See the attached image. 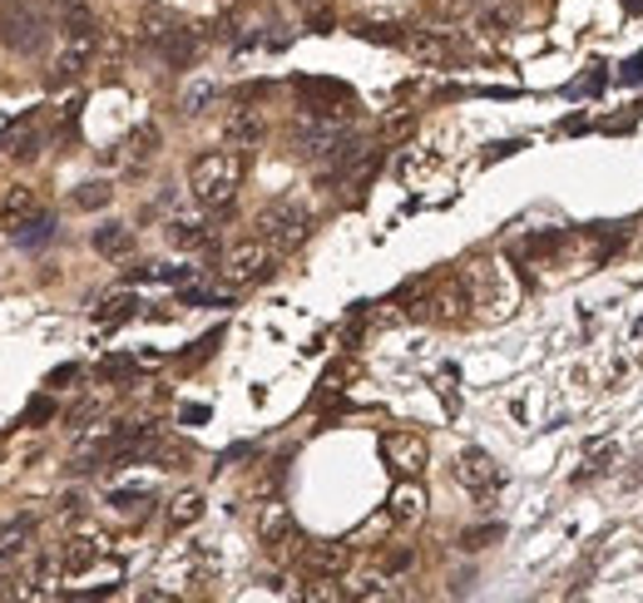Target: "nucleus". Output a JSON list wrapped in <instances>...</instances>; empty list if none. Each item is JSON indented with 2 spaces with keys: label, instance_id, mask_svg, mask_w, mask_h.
I'll list each match as a JSON object with an SVG mask.
<instances>
[{
  "label": "nucleus",
  "instance_id": "nucleus-1",
  "mask_svg": "<svg viewBox=\"0 0 643 603\" xmlns=\"http://www.w3.org/2000/svg\"><path fill=\"white\" fill-rule=\"evenodd\" d=\"M243 149H214V153H198L189 169V194L198 198L204 208H228L233 194L243 188Z\"/></svg>",
  "mask_w": 643,
  "mask_h": 603
},
{
  "label": "nucleus",
  "instance_id": "nucleus-2",
  "mask_svg": "<svg viewBox=\"0 0 643 603\" xmlns=\"http://www.w3.org/2000/svg\"><path fill=\"white\" fill-rule=\"evenodd\" d=\"M50 40V21L35 0H0V45L11 54H40Z\"/></svg>",
  "mask_w": 643,
  "mask_h": 603
},
{
  "label": "nucleus",
  "instance_id": "nucleus-3",
  "mask_svg": "<svg viewBox=\"0 0 643 603\" xmlns=\"http://www.w3.org/2000/svg\"><path fill=\"white\" fill-rule=\"evenodd\" d=\"M95 50H99V25L95 21L64 25V45H60V54H54L50 85H75V79L95 65Z\"/></svg>",
  "mask_w": 643,
  "mask_h": 603
},
{
  "label": "nucleus",
  "instance_id": "nucleus-4",
  "mask_svg": "<svg viewBox=\"0 0 643 603\" xmlns=\"http://www.w3.org/2000/svg\"><path fill=\"white\" fill-rule=\"evenodd\" d=\"M307 208L292 204V198H278V204H268L263 213H257V237L263 243H272V248H292V243H302L307 237Z\"/></svg>",
  "mask_w": 643,
  "mask_h": 603
},
{
  "label": "nucleus",
  "instance_id": "nucleus-5",
  "mask_svg": "<svg viewBox=\"0 0 643 603\" xmlns=\"http://www.w3.org/2000/svg\"><path fill=\"white\" fill-rule=\"evenodd\" d=\"M223 282L233 287H247V282H263L272 272V243H238L233 253L223 258Z\"/></svg>",
  "mask_w": 643,
  "mask_h": 603
},
{
  "label": "nucleus",
  "instance_id": "nucleus-6",
  "mask_svg": "<svg viewBox=\"0 0 643 603\" xmlns=\"http://www.w3.org/2000/svg\"><path fill=\"white\" fill-rule=\"evenodd\" d=\"M456 485H465L475 500H495L500 495V465L485 451H465L461 460H456Z\"/></svg>",
  "mask_w": 643,
  "mask_h": 603
},
{
  "label": "nucleus",
  "instance_id": "nucleus-7",
  "mask_svg": "<svg viewBox=\"0 0 643 603\" xmlns=\"http://www.w3.org/2000/svg\"><path fill=\"white\" fill-rule=\"evenodd\" d=\"M381 455H386V465L397 475H421L426 470V441L421 435H411V431H391V435H381Z\"/></svg>",
  "mask_w": 643,
  "mask_h": 603
},
{
  "label": "nucleus",
  "instance_id": "nucleus-8",
  "mask_svg": "<svg viewBox=\"0 0 643 603\" xmlns=\"http://www.w3.org/2000/svg\"><path fill=\"white\" fill-rule=\"evenodd\" d=\"M257 539L268 554H288V544L298 539V525H292L288 505H263V519H257Z\"/></svg>",
  "mask_w": 643,
  "mask_h": 603
},
{
  "label": "nucleus",
  "instance_id": "nucleus-9",
  "mask_svg": "<svg viewBox=\"0 0 643 603\" xmlns=\"http://www.w3.org/2000/svg\"><path fill=\"white\" fill-rule=\"evenodd\" d=\"M347 564H352V550H347V544H307V550H302V569H307L312 579H337Z\"/></svg>",
  "mask_w": 643,
  "mask_h": 603
},
{
  "label": "nucleus",
  "instance_id": "nucleus-10",
  "mask_svg": "<svg viewBox=\"0 0 643 603\" xmlns=\"http://www.w3.org/2000/svg\"><path fill=\"white\" fill-rule=\"evenodd\" d=\"M401 45H407V50L416 54V60H426V65H450V60L461 54L456 45L446 40V35H436V30H411Z\"/></svg>",
  "mask_w": 643,
  "mask_h": 603
},
{
  "label": "nucleus",
  "instance_id": "nucleus-11",
  "mask_svg": "<svg viewBox=\"0 0 643 603\" xmlns=\"http://www.w3.org/2000/svg\"><path fill=\"white\" fill-rule=\"evenodd\" d=\"M223 139L233 144V149H253V144L263 139V119H257L253 109H233V114L223 119Z\"/></svg>",
  "mask_w": 643,
  "mask_h": 603
},
{
  "label": "nucleus",
  "instance_id": "nucleus-12",
  "mask_svg": "<svg viewBox=\"0 0 643 603\" xmlns=\"http://www.w3.org/2000/svg\"><path fill=\"white\" fill-rule=\"evenodd\" d=\"M35 213H40V198H35V188H21V184L5 194V204H0V223L11 227V233H15L21 223H31Z\"/></svg>",
  "mask_w": 643,
  "mask_h": 603
},
{
  "label": "nucleus",
  "instance_id": "nucleus-13",
  "mask_svg": "<svg viewBox=\"0 0 643 603\" xmlns=\"http://www.w3.org/2000/svg\"><path fill=\"white\" fill-rule=\"evenodd\" d=\"M159 54H163V60H169L173 70L193 65V54H198V35H193L189 25H173V30L159 40Z\"/></svg>",
  "mask_w": 643,
  "mask_h": 603
},
{
  "label": "nucleus",
  "instance_id": "nucleus-14",
  "mask_svg": "<svg viewBox=\"0 0 643 603\" xmlns=\"http://www.w3.org/2000/svg\"><path fill=\"white\" fill-rule=\"evenodd\" d=\"M465 307H471V292H465L461 282H446V287L430 297V317H436V322H461Z\"/></svg>",
  "mask_w": 643,
  "mask_h": 603
},
{
  "label": "nucleus",
  "instance_id": "nucleus-15",
  "mask_svg": "<svg viewBox=\"0 0 643 603\" xmlns=\"http://www.w3.org/2000/svg\"><path fill=\"white\" fill-rule=\"evenodd\" d=\"M421 515H426V490L421 485H397L391 490V519H397V525H416Z\"/></svg>",
  "mask_w": 643,
  "mask_h": 603
},
{
  "label": "nucleus",
  "instance_id": "nucleus-16",
  "mask_svg": "<svg viewBox=\"0 0 643 603\" xmlns=\"http://www.w3.org/2000/svg\"><path fill=\"white\" fill-rule=\"evenodd\" d=\"M129 248H134V227H124V223L95 227V253H105V258H124Z\"/></svg>",
  "mask_w": 643,
  "mask_h": 603
},
{
  "label": "nucleus",
  "instance_id": "nucleus-17",
  "mask_svg": "<svg viewBox=\"0 0 643 603\" xmlns=\"http://www.w3.org/2000/svg\"><path fill=\"white\" fill-rule=\"evenodd\" d=\"M95 559H99V539H70V544L60 550V569H64V574L89 569Z\"/></svg>",
  "mask_w": 643,
  "mask_h": 603
},
{
  "label": "nucleus",
  "instance_id": "nucleus-18",
  "mask_svg": "<svg viewBox=\"0 0 643 603\" xmlns=\"http://www.w3.org/2000/svg\"><path fill=\"white\" fill-rule=\"evenodd\" d=\"M134 312H139V297H129V292H114L105 307H95V322H99V327H119V322H129Z\"/></svg>",
  "mask_w": 643,
  "mask_h": 603
},
{
  "label": "nucleus",
  "instance_id": "nucleus-19",
  "mask_svg": "<svg viewBox=\"0 0 643 603\" xmlns=\"http://www.w3.org/2000/svg\"><path fill=\"white\" fill-rule=\"evenodd\" d=\"M198 515H204V495H198V490H183V495L169 505V525H173V529L193 525Z\"/></svg>",
  "mask_w": 643,
  "mask_h": 603
},
{
  "label": "nucleus",
  "instance_id": "nucleus-20",
  "mask_svg": "<svg viewBox=\"0 0 643 603\" xmlns=\"http://www.w3.org/2000/svg\"><path fill=\"white\" fill-rule=\"evenodd\" d=\"M214 99H218V85H214V79H198V85L183 89V114H189V119H193V114H204Z\"/></svg>",
  "mask_w": 643,
  "mask_h": 603
},
{
  "label": "nucleus",
  "instance_id": "nucleus-21",
  "mask_svg": "<svg viewBox=\"0 0 643 603\" xmlns=\"http://www.w3.org/2000/svg\"><path fill=\"white\" fill-rule=\"evenodd\" d=\"M54 11V21L60 25H80V21H95V11H89V0H45Z\"/></svg>",
  "mask_w": 643,
  "mask_h": 603
},
{
  "label": "nucleus",
  "instance_id": "nucleus-22",
  "mask_svg": "<svg viewBox=\"0 0 643 603\" xmlns=\"http://www.w3.org/2000/svg\"><path fill=\"white\" fill-rule=\"evenodd\" d=\"M129 149H134V159H139V163H149L154 153H159V130H154V124H139V130H134V139H129Z\"/></svg>",
  "mask_w": 643,
  "mask_h": 603
},
{
  "label": "nucleus",
  "instance_id": "nucleus-23",
  "mask_svg": "<svg viewBox=\"0 0 643 603\" xmlns=\"http://www.w3.org/2000/svg\"><path fill=\"white\" fill-rule=\"evenodd\" d=\"M54 227H50V218L45 213H35L31 223H21V233H15V243H25V248H35V243H45V237H50Z\"/></svg>",
  "mask_w": 643,
  "mask_h": 603
},
{
  "label": "nucleus",
  "instance_id": "nucleus-24",
  "mask_svg": "<svg viewBox=\"0 0 643 603\" xmlns=\"http://www.w3.org/2000/svg\"><path fill=\"white\" fill-rule=\"evenodd\" d=\"M169 237L179 243V248H198V243H208V227L204 223H173Z\"/></svg>",
  "mask_w": 643,
  "mask_h": 603
},
{
  "label": "nucleus",
  "instance_id": "nucleus-25",
  "mask_svg": "<svg viewBox=\"0 0 643 603\" xmlns=\"http://www.w3.org/2000/svg\"><path fill=\"white\" fill-rule=\"evenodd\" d=\"M109 198H114V188H109V184H85V188H75V208H105Z\"/></svg>",
  "mask_w": 643,
  "mask_h": 603
},
{
  "label": "nucleus",
  "instance_id": "nucleus-26",
  "mask_svg": "<svg viewBox=\"0 0 643 603\" xmlns=\"http://www.w3.org/2000/svg\"><path fill=\"white\" fill-rule=\"evenodd\" d=\"M35 144H40V139H35V134H21V139H15V149H11V159L31 163V159H35V153H40V149H35Z\"/></svg>",
  "mask_w": 643,
  "mask_h": 603
},
{
  "label": "nucleus",
  "instance_id": "nucleus-27",
  "mask_svg": "<svg viewBox=\"0 0 643 603\" xmlns=\"http://www.w3.org/2000/svg\"><path fill=\"white\" fill-rule=\"evenodd\" d=\"M124 371H134V361H124V356H114V361H105V367H99V377H124Z\"/></svg>",
  "mask_w": 643,
  "mask_h": 603
},
{
  "label": "nucleus",
  "instance_id": "nucleus-28",
  "mask_svg": "<svg viewBox=\"0 0 643 603\" xmlns=\"http://www.w3.org/2000/svg\"><path fill=\"white\" fill-rule=\"evenodd\" d=\"M407 564H411V550H391V554H386V569H407Z\"/></svg>",
  "mask_w": 643,
  "mask_h": 603
},
{
  "label": "nucleus",
  "instance_id": "nucleus-29",
  "mask_svg": "<svg viewBox=\"0 0 643 603\" xmlns=\"http://www.w3.org/2000/svg\"><path fill=\"white\" fill-rule=\"evenodd\" d=\"M80 377V367H60V371H50V386H64V381H75Z\"/></svg>",
  "mask_w": 643,
  "mask_h": 603
},
{
  "label": "nucleus",
  "instance_id": "nucleus-30",
  "mask_svg": "<svg viewBox=\"0 0 643 603\" xmlns=\"http://www.w3.org/2000/svg\"><path fill=\"white\" fill-rule=\"evenodd\" d=\"M45 416H50V401H35V406L25 410V420H45Z\"/></svg>",
  "mask_w": 643,
  "mask_h": 603
},
{
  "label": "nucleus",
  "instance_id": "nucleus-31",
  "mask_svg": "<svg viewBox=\"0 0 643 603\" xmlns=\"http://www.w3.org/2000/svg\"><path fill=\"white\" fill-rule=\"evenodd\" d=\"M436 5H440V11H446V15H456V11H465L471 0H436Z\"/></svg>",
  "mask_w": 643,
  "mask_h": 603
},
{
  "label": "nucleus",
  "instance_id": "nucleus-32",
  "mask_svg": "<svg viewBox=\"0 0 643 603\" xmlns=\"http://www.w3.org/2000/svg\"><path fill=\"white\" fill-rule=\"evenodd\" d=\"M149 5H154V0H149Z\"/></svg>",
  "mask_w": 643,
  "mask_h": 603
}]
</instances>
